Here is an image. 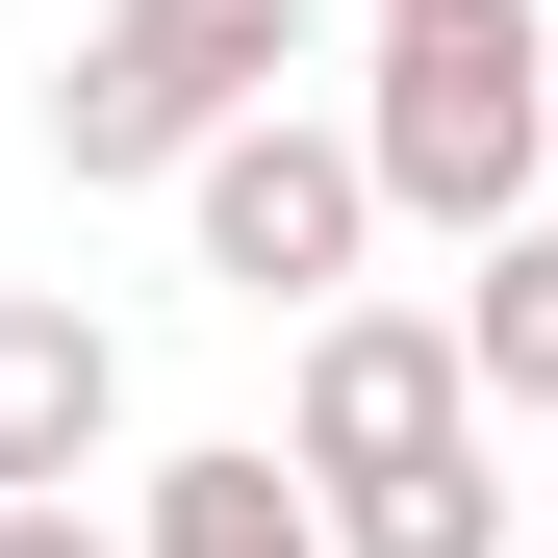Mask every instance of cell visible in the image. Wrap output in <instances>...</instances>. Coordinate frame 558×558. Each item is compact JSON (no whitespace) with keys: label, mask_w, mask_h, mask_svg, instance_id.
Returning <instances> with one entry per match:
<instances>
[{"label":"cell","mask_w":558,"mask_h":558,"mask_svg":"<svg viewBox=\"0 0 558 558\" xmlns=\"http://www.w3.org/2000/svg\"><path fill=\"white\" fill-rule=\"evenodd\" d=\"M355 153H381V229H457V254H483L558 178V26H533V0H381Z\"/></svg>","instance_id":"6da1fadb"},{"label":"cell","mask_w":558,"mask_h":558,"mask_svg":"<svg viewBox=\"0 0 558 558\" xmlns=\"http://www.w3.org/2000/svg\"><path fill=\"white\" fill-rule=\"evenodd\" d=\"M279 76H305V0H102L76 76H51V153L76 178H178L229 102H279Z\"/></svg>","instance_id":"7a4b0ae2"},{"label":"cell","mask_w":558,"mask_h":558,"mask_svg":"<svg viewBox=\"0 0 558 558\" xmlns=\"http://www.w3.org/2000/svg\"><path fill=\"white\" fill-rule=\"evenodd\" d=\"M178 229H204V279H229V305H330V279L381 254V153H355V128H305V102H229L204 153H178Z\"/></svg>","instance_id":"3957f363"},{"label":"cell","mask_w":558,"mask_h":558,"mask_svg":"<svg viewBox=\"0 0 558 558\" xmlns=\"http://www.w3.org/2000/svg\"><path fill=\"white\" fill-rule=\"evenodd\" d=\"M432 432H483V355H457V305H305V381H279V457L305 483H381V457H432Z\"/></svg>","instance_id":"277c9868"},{"label":"cell","mask_w":558,"mask_h":558,"mask_svg":"<svg viewBox=\"0 0 558 558\" xmlns=\"http://www.w3.org/2000/svg\"><path fill=\"white\" fill-rule=\"evenodd\" d=\"M102 432H128V330L76 279H0V483H76Z\"/></svg>","instance_id":"5b68a950"},{"label":"cell","mask_w":558,"mask_h":558,"mask_svg":"<svg viewBox=\"0 0 558 558\" xmlns=\"http://www.w3.org/2000/svg\"><path fill=\"white\" fill-rule=\"evenodd\" d=\"M128 558H355V533H330V483H305L279 432H204V457L128 483Z\"/></svg>","instance_id":"8992f818"},{"label":"cell","mask_w":558,"mask_h":558,"mask_svg":"<svg viewBox=\"0 0 558 558\" xmlns=\"http://www.w3.org/2000/svg\"><path fill=\"white\" fill-rule=\"evenodd\" d=\"M457 355H483V432H508V407L558 432V229H533V204L483 229V279H457Z\"/></svg>","instance_id":"52a82bcc"},{"label":"cell","mask_w":558,"mask_h":558,"mask_svg":"<svg viewBox=\"0 0 558 558\" xmlns=\"http://www.w3.org/2000/svg\"><path fill=\"white\" fill-rule=\"evenodd\" d=\"M533 483H483V432H432V457H381V483H330V533L355 558H483Z\"/></svg>","instance_id":"ba28073f"},{"label":"cell","mask_w":558,"mask_h":558,"mask_svg":"<svg viewBox=\"0 0 558 558\" xmlns=\"http://www.w3.org/2000/svg\"><path fill=\"white\" fill-rule=\"evenodd\" d=\"M0 558H128V533L76 508V483H0Z\"/></svg>","instance_id":"9c48e42d"}]
</instances>
